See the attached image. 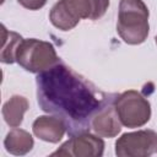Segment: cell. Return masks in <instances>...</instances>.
Instances as JSON below:
<instances>
[{"label":"cell","instance_id":"6da1fadb","mask_svg":"<svg viewBox=\"0 0 157 157\" xmlns=\"http://www.w3.org/2000/svg\"><path fill=\"white\" fill-rule=\"evenodd\" d=\"M37 99L42 110L64 120L70 135L88 131L93 117L108 98L60 61L37 76Z\"/></svg>","mask_w":157,"mask_h":157},{"label":"cell","instance_id":"7a4b0ae2","mask_svg":"<svg viewBox=\"0 0 157 157\" xmlns=\"http://www.w3.org/2000/svg\"><path fill=\"white\" fill-rule=\"evenodd\" d=\"M148 7L142 0H120L117 32L119 37L130 45H137L147 39Z\"/></svg>","mask_w":157,"mask_h":157},{"label":"cell","instance_id":"3957f363","mask_svg":"<svg viewBox=\"0 0 157 157\" xmlns=\"http://www.w3.org/2000/svg\"><path fill=\"white\" fill-rule=\"evenodd\" d=\"M59 61L54 45L36 38L22 39L16 52V63L33 74H40Z\"/></svg>","mask_w":157,"mask_h":157},{"label":"cell","instance_id":"277c9868","mask_svg":"<svg viewBox=\"0 0 157 157\" xmlns=\"http://www.w3.org/2000/svg\"><path fill=\"white\" fill-rule=\"evenodd\" d=\"M114 109L123 126L135 129L148 123L151 118L150 102L135 90H129L114 98Z\"/></svg>","mask_w":157,"mask_h":157},{"label":"cell","instance_id":"5b68a950","mask_svg":"<svg viewBox=\"0 0 157 157\" xmlns=\"http://www.w3.org/2000/svg\"><path fill=\"white\" fill-rule=\"evenodd\" d=\"M157 151V132L137 130L123 134L115 142V155L119 157H148Z\"/></svg>","mask_w":157,"mask_h":157},{"label":"cell","instance_id":"8992f818","mask_svg":"<svg viewBox=\"0 0 157 157\" xmlns=\"http://www.w3.org/2000/svg\"><path fill=\"white\" fill-rule=\"evenodd\" d=\"M90 0H59L49 12V20L60 31H70L81 18H90Z\"/></svg>","mask_w":157,"mask_h":157},{"label":"cell","instance_id":"52a82bcc","mask_svg":"<svg viewBox=\"0 0 157 157\" xmlns=\"http://www.w3.org/2000/svg\"><path fill=\"white\" fill-rule=\"evenodd\" d=\"M104 152V141L99 135L90 131L71 135L52 156H72V157H101Z\"/></svg>","mask_w":157,"mask_h":157},{"label":"cell","instance_id":"ba28073f","mask_svg":"<svg viewBox=\"0 0 157 157\" xmlns=\"http://www.w3.org/2000/svg\"><path fill=\"white\" fill-rule=\"evenodd\" d=\"M66 130L64 120L55 115H40L32 124L34 136L50 144H58L64 137Z\"/></svg>","mask_w":157,"mask_h":157},{"label":"cell","instance_id":"9c48e42d","mask_svg":"<svg viewBox=\"0 0 157 157\" xmlns=\"http://www.w3.org/2000/svg\"><path fill=\"white\" fill-rule=\"evenodd\" d=\"M113 102H107L91 121V129L102 137H115L121 131V123L117 115Z\"/></svg>","mask_w":157,"mask_h":157},{"label":"cell","instance_id":"30bf717a","mask_svg":"<svg viewBox=\"0 0 157 157\" xmlns=\"http://www.w3.org/2000/svg\"><path fill=\"white\" fill-rule=\"evenodd\" d=\"M33 145L34 141L32 135L28 131L18 128H13L12 130H10L4 140L5 150L15 156L27 155L33 148Z\"/></svg>","mask_w":157,"mask_h":157},{"label":"cell","instance_id":"8fae6325","mask_svg":"<svg viewBox=\"0 0 157 157\" xmlns=\"http://www.w3.org/2000/svg\"><path fill=\"white\" fill-rule=\"evenodd\" d=\"M29 104L23 96L15 94L2 105V118L11 128H18L23 121V115L28 110Z\"/></svg>","mask_w":157,"mask_h":157},{"label":"cell","instance_id":"7c38bea8","mask_svg":"<svg viewBox=\"0 0 157 157\" xmlns=\"http://www.w3.org/2000/svg\"><path fill=\"white\" fill-rule=\"evenodd\" d=\"M1 52H0V60L4 64H12L16 61V52L22 42V37L12 31H7L4 25H1Z\"/></svg>","mask_w":157,"mask_h":157},{"label":"cell","instance_id":"4fadbf2b","mask_svg":"<svg viewBox=\"0 0 157 157\" xmlns=\"http://www.w3.org/2000/svg\"><path fill=\"white\" fill-rule=\"evenodd\" d=\"M90 5H91L90 20H98L108 10L109 0H90Z\"/></svg>","mask_w":157,"mask_h":157},{"label":"cell","instance_id":"5bb4252c","mask_svg":"<svg viewBox=\"0 0 157 157\" xmlns=\"http://www.w3.org/2000/svg\"><path fill=\"white\" fill-rule=\"evenodd\" d=\"M18 4L21 6H23L25 9H28V10H39L42 9L48 0H17Z\"/></svg>","mask_w":157,"mask_h":157},{"label":"cell","instance_id":"9a60e30c","mask_svg":"<svg viewBox=\"0 0 157 157\" xmlns=\"http://www.w3.org/2000/svg\"><path fill=\"white\" fill-rule=\"evenodd\" d=\"M156 44H157V36H156Z\"/></svg>","mask_w":157,"mask_h":157}]
</instances>
